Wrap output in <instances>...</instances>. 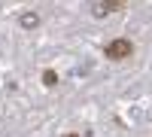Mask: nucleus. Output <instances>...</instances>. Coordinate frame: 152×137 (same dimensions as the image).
<instances>
[{"label":"nucleus","instance_id":"1","mask_svg":"<svg viewBox=\"0 0 152 137\" xmlns=\"http://www.w3.org/2000/svg\"><path fill=\"white\" fill-rule=\"evenodd\" d=\"M131 52H134V43L125 40V37H119V40L107 43V49H104V55H107L110 61H125V58H131Z\"/></svg>","mask_w":152,"mask_h":137},{"label":"nucleus","instance_id":"2","mask_svg":"<svg viewBox=\"0 0 152 137\" xmlns=\"http://www.w3.org/2000/svg\"><path fill=\"white\" fill-rule=\"evenodd\" d=\"M125 6V0H97V6H94V15H107V12H116Z\"/></svg>","mask_w":152,"mask_h":137},{"label":"nucleus","instance_id":"3","mask_svg":"<svg viewBox=\"0 0 152 137\" xmlns=\"http://www.w3.org/2000/svg\"><path fill=\"white\" fill-rule=\"evenodd\" d=\"M37 24H40L37 12H24V15H21V28H37Z\"/></svg>","mask_w":152,"mask_h":137},{"label":"nucleus","instance_id":"4","mask_svg":"<svg viewBox=\"0 0 152 137\" xmlns=\"http://www.w3.org/2000/svg\"><path fill=\"white\" fill-rule=\"evenodd\" d=\"M43 82H46V85H55V82H58L55 70H46V73H43Z\"/></svg>","mask_w":152,"mask_h":137},{"label":"nucleus","instance_id":"5","mask_svg":"<svg viewBox=\"0 0 152 137\" xmlns=\"http://www.w3.org/2000/svg\"><path fill=\"white\" fill-rule=\"evenodd\" d=\"M67 137H79V134H67Z\"/></svg>","mask_w":152,"mask_h":137}]
</instances>
